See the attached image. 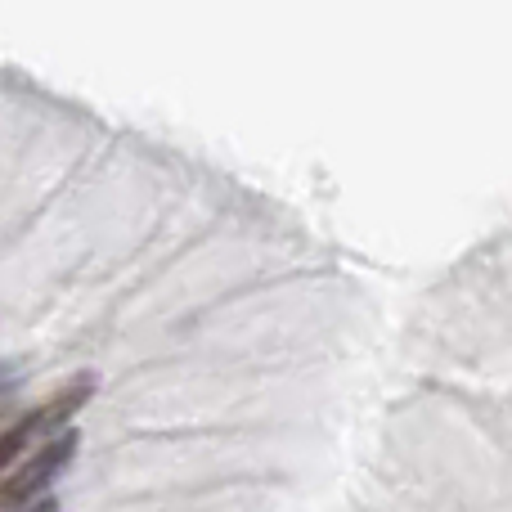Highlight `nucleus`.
Segmentation results:
<instances>
[{"label":"nucleus","instance_id":"1","mask_svg":"<svg viewBox=\"0 0 512 512\" xmlns=\"http://www.w3.org/2000/svg\"><path fill=\"white\" fill-rule=\"evenodd\" d=\"M77 445H81V436L68 427L63 436L45 441L36 454H27V459L0 481V512H27L32 504H41L45 490L63 477V468H68L72 459H77Z\"/></svg>","mask_w":512,"mask_h":512},{"label":"nucleus","instance_id":"2","mask_svg":"<svg viewBox=\"0 0 512 512\" xmlns=\"http://www.w3.org/2000/svg\"><path fill=\"white\" fill-rule=\"evenodd\" d=\"M27 512H63V508H59V499H50V495H45V499H41V504H32V508H27Z\"/></svg>","mask_w":512,"mask_h":512}]
</instances>
